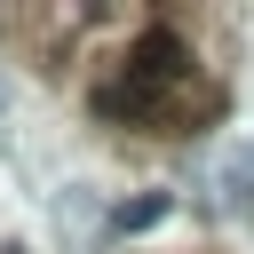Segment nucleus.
Instances as JSON below:
<instances>
[{"mask_svg":"<svg viewBox=\"0 0 254 254\" xmlns=\"http://www.w3.org/2000/svg\"><path fill=\"white\" fill-rule=\"evenodd\" d=\"M127 79H135L143 95L183 87V79H190V40H183V32H167V24H151V32L127 48Z\"/></svg>","mask_w":254,"mask_h":254,"instance_id":"f257e3e1","label":"nucleus"},{"mask_svg":"<svg viewBox=\"0 0 254 254\" xmlns=\"http://www.w3.org/2000/svg\"><path fill=\"white\" fill-rule=\"evenodd\" d=\"M214 183H222V214H254V143H230Z\"/></svg>","mask_w":254,"mask_h":254,"instance_id":"f03ea898","label":"nucleus"},{"mask_svg":"<svg viewBox=\"0 0 254 254\" xmlns=\"http://www.w3.org/2000/svg\"><path fill=\"white\" fill-rule=\"evenodd\" d=\"M159 214H167V198H159V190H143V198H127V206H111V230L127 238V230H151Z\"/></svg>","mask_w":254,"mask_h":254,"instance_id":"7ed1b4c3","label":"nucleus"},{"mask_svg":"<svg viewBox=\"0 0 254 254\" xmlns=\"http://www.w3.org/2000/svg\"><path fill=\"white\" fill-rule=\"evenodd\" d=\"M0 111H8V79H0Z\"/></svg>","mask_w":254,"mask_h":254,"instance_id":"20e7f679","label":"nucleus"},{"mask_svg":"<svg viewBox=\"0 0 254 254\" xmlns=\"http://www.w3.org/2000/svg\"><path fill=\"white\" fill-rule=\"evenodd\" d=\"M8 254H16V246H8Z\"/></svg>","mask_w":254,"mask_h":254,"instance_id":"39448f33","label":"nucleus"}]
</instances>
